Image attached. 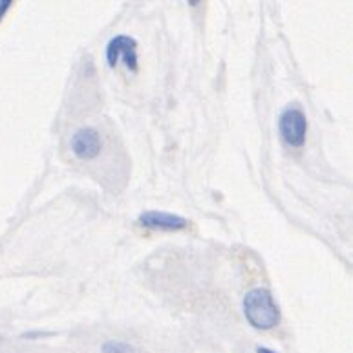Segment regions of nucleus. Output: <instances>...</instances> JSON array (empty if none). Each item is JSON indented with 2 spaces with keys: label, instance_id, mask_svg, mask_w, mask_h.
Wrapping results in <instances>:
<instances>
[{
  "label": "nucleus",
  "instance_id": "obj_1",
  "mask_svg": "<svg viewBox=\"0 0 353 353\" xmlns=\"http://www.w3.org/2000/svg\"><path fill=\"white\" fill-rule=\"evenodd\" d=\"M243 313L249 324L256 330H273L282 319L280 307L276 306L271 291L264 288L251 290L243 296Z\"/></svg>",
  "mask_w": 353,
  "mask_h": 353
},
{
  "label": "nucleus",
  "instance_id": "obj_2",
  "mask_svg": "<svg viewBox=\"0 0 353 353\" xmlns=\"http://www.w3.org/2000/svg\"><path fill=\"white\" fill-rule=\"evenodd\" d=\"M279 132L285 145L293 148H301L306 143L307 119L304 112L296 106L285 108L279 117Z\"/></svg>",
  "mask_w": 353,
  "mask_h": 353
},
{
  "label": "nucleus",
  "instance_id": "obj_3",
  "mask_svg": "<svg viewBox=\"0 0 353 353\" xmlns=\"http://www.w3.org/2000/svg\"><path fill=\"white\" fill-rule=\"evenodd\" d=\"M119 57H123L130 72H137V41L128 35H117L106 46V63L116 68Z\"/></svg>",
  "mask_w": 353,
  "mask_h": 353
},
{
  "label": "nucleus",
  "instance_id": "obj_4",
  "mask_svg": "<svg viewBox=\"0 0 353 353\" xmlns=\"http://www.w3.org/2000/svg\"><path fill=\"white\" fill-rule=\"evenodd\" d=\"M70 145H72V152L75 154V158L83 159V161L95 159L101 154V148H103L99 132L92 127L79 128V130L72 136Z\"/></svg>",
  "mask_w": 353,
  "mask_h": 353
},
{
  "label": "nucleus",
  "instance_id": "obj_5",
  "mask_svg": "<svg viewBox=\"0 0 353 353\" xmlns=\"http://www.w3.org/2000/svg\"><path fill=\"white\" fill-rule=\"evenodd\" d=\"M137 223L154 231H183L189 227V220L179 214L163 211H145L137 216Z\"/></svg>",
  "mask_w": 353,
  "mask_h": 353
},
{
  "label": "nucleus",
  "instance_id": "obj_6",
  "mask_svg": "<svg viewBox=\"0 0 353 353\" xmlns=\"http://www.w3.org/2000/svg\"><path fill=\"white\" fill-rule=\"evenodd\" d=\"M103 353H139L132 346L121 343V341H108L103 344Z\"/></svg>",
  "mask_w": 353,
  "mask_h": 353
},
{
  "label": "nucleus",
  "instance_id": "obj_7",
  "mask_svg": "<svg viewBox=\"0 0 353 353\" xmlns=\"http://www.w3.org/2000/svg\"><path fill=\"white\" fill-rule=\"evenodd\" d=\"M13 6V2L11 0H0V22H2V19H4V15L10 11V8Z\"/></svg>",
  "mask_w": 353,
  "mask_h": 353
},
{
  "label": "nucleus",
  "instance_id": "obj_8",
  "mask_svg": "<svg viewBox=\"0 0 353 353\" xmlns=\"http://www.w3.org/2000/svg\"><path fill=\"white\" fill-rule=\"evenodd\" d=\"M256 353H274L273 350H268V348H259L256 350Z\"/></svg>",
  "mask_w": 353,
  "mask_h": 353
}]
</instances>
